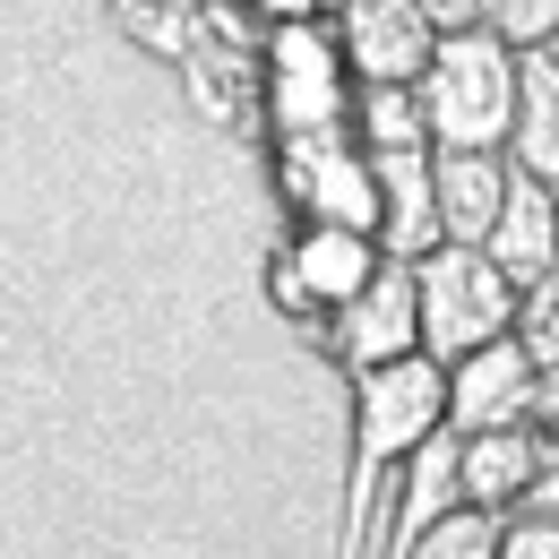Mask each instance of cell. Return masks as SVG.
Returning a JSON list of instances; mask_svg holds the SVG:
<instances>
[{"mask_svg":"<svg viewBox=\"0 0 559 559\" xmlns=\"http://www.w3.org/2000/svg\"><path fill=\"white\" fill-rule=\"evenodd\" d=\"M421 139L430 146H508V112H516V52L499 35H439L414 78Z\"/></svg>","mask_w":559,"mask_h":559,"instance_id":"1","label":"cell"},{"mask_svg":"<svg viewBox=\"0 0 559 559\" xmlns=\"http://www.w3.org/2000/svg\"><path fill=\"white\" fill-rule=\"evenodd\" d=\"M414 310H421V353L456 361V353H474L516 328V284L499 276L483 250L439 241L430 259H414Z\"/></svg>","mask_w":559,"mask_h":559,"instance_id":"2","label":"cell"},{"mask_svg":"<svg viewBox=\"0 0 559 559\" xmlns=\"http://www.w3.org/2000/svg\"><path fill=\"white\" fill-rule=\"evenodd\" d=\"M345 104H353V78H345L336 35L319 17L310 26H276L267 35V121L284 130V146L345 130Z\"/></svg>","mask_w":559,"mask_h":559,"instance_id":"3","label":"cell"},{"mask_svg":"<svg viewBox=\"0 0 559 559\" xmlns=\"http://www.w3.org/2000/svg\"><path fill=\"white\" fill-rule=\"evenodd\" d=\"M439 430H448V370L430 353H396V361L361 370V456H370V474H396Z\"/></svg>","mask_w":559,"mask_h":559,"instance_id":"4","label":"cell"},{"mask_svg":"<svg viewBox=\"0 0 559 559\" xmlns=\"http://www.w3.org/2000/svg\"><path fill=\"white\" fill-rule=\"evenodd\" d=\"M448 370V430L474 439V430H534V353L516 336H490V345L439 361Z\"/></svg>","mask_w":559,"mask_h":559,"instance_id":"5","label":"cell"},{"mask_svg":"<svg viewBox=\"0 0 559 559\" xmlns=\"http://www.w3.org/2000/svg\"><path fill=\"white\" fill-rule=\"evenodd\" d=\"M284 164H293V199H301L310 224H336V233H370L379 241V173H370L361 146H345V130L293 139Z\"/></svg>","mask_w":559,"mask_h":559,"instance_id":"6","label":"cell"},{"mask_svg":"<svg viewBox=\"0 0 559 559\" xmlns=\"http://www.w3.org/2000/svg\"><path fill=\"white\" fill-rule=\"evenodd\" d=\"M430 26L414 0H336V52L353 86H414L430 61Z\"/></svg>","mask_w":559,"mask_h":559,"instance_id":"7","label":"cell"},{"mask_svg":"<svg viewBox=\"0 0 559 559\" xmlns=\"http://www.w3.org/2000/svg\"><path fill=\"white\" fill-rule=\"evenodd\" d=\"M336 345L353 370H379L396 353H421V310H414V267L405 259H379L370 284L336 310Z\"/></svg>","mask_w":559,"mask_h":559,"instance_id":"8","label":"cell"},{"mask_svg":"<svg viewBox=\"0 0 559 559\" xmlns=\"http://www.w3.org/2000/svg\"><path fill=\"white\" fill-rule=\"evenodd\" d=\"M483 259L516 284V293L534 276H551L559 267V190L551 181H525V173L508 164V199H499V215H490V233H483Z\"/></svg>","mask_w":559,"mask_h":559,"instance_id":"9","label":"cell"},{"mask_svg":"<svg viewBox=\"0 0 559 559\" xmlns=\"http://www.w3.org/2000/svg\"><path fill=\"white\" fill-rule=\"evenodd\" d=\"M430 199H439V241L483 250L490 215L508 199V155L499 146H430Z\"/></svg>","mask_w":559,"mask_h":559,"instance_id":"10","label":"cell"},{"mask_svg":"<svg viewBox=\"0 0 559 559\" xmlns=\"http://www.w3.org/2000/svg\"><path fill=\"white\" fill-rule=\"evenodd\" d=\"M379 267V241L370 233H336V224H310L284 259V301L293 310H345L353 293Z\"/></svg>","mask_w":559,"mask_h":559,"instance_id":"11","label":"cell"},{"mask_svg":"<svg viewBox=\"0 0 559 559\" xmlns=\"http://www.w3.org/2000/svg\"><path fill=\"white\" fill-rule=\"evenodd\" d=\"M379 173V259H430L439 250V199H430V146H396L370 155Z\"/></svg>","mask_w":559,"mask_h":559,"instance_id":"12","label":"cell"},{"mask_svg":"<svg viewBox=\"0 0 559 559\" xmlns=\"http://www.w3.org/2000/svg\"><path fill=\"white\" fill-rule=\"evenodd\" d=\"M525 181L559 190V61L551 52H516V112H508V146H499Z\"/></svg>","mask_w":559,"mask_h":559,"instance_id":"13","label":"cell"},{"mask_svg":"<svg viewBox=\"0 0 559 559\" xmlns=\"http://www.w3.org/2000/svg\"><path fill=\"white\" fill-rule=\"evenodd\" d=\"M465 508V483H456V430H439V439H421L414 456L396 465V490H388V543L405 551L414 534H430L439 516H456Z\"/></svg>","mask_w":559,"mask_h":559,"instance_id":"14","label":"cell"},{"mask_svg":"<svg viewBox=\"0 0 559 559\" xmlns=\"http://www.w3.org/2000/svg\"><path fill=\"white\" fill-rule=\"evenodd\" d=\"M456 483H465V508H525V483H534V430H474L456 439Z\"/></svg>","mask_w":559,"mask_h":559,"instance_id":"15","label":"cell"},{"mask_svg":"<svg viewBox=\"0 0 559 559\" xmlns=\"http://www.w3.org/2000/svg\"><path fill=\"white\" fill-rule=\"evenodd\" d=\"M345 121L361 130V155H396V146H430V139H421V104H414V86H353Z\"/></svg>","mask_w":559,"mask_h":559,"instance_id":"16","label":"cell"},{"mask_svg":"<svg viewBox=\"0 0 559 559\" xmlns=\"http://www.w3.org/2000/svg\"><path fill=\"white\" fill-rule=\"evenodd\" d=\"M396 559H499V516H483V508H456V516H439L430 534H414Z\"/></svg>","mask_w":559,"mask_h":559,"instance_id":"17","label":"cell"},{"mask_svg":"<svg viewBox=\"0 0 559 559\" xmlns=\"http://www.w3.org/2000/svg\"><path fill=\"white\" fill-rule=\"evenodd\" d=\"M483 35H499L508 52H543L559 35V0H483Z\"/></svg>","mask_w":559,"mask_h":559,"instance_id":"18","label":"cell"},{"mask_svg":"<svg viewBox=\"0 0 559 559\" xmlns=\"http://www.w3.org/2000/svg\"><path fill=\"white\" fill-rule=\"evenodd\" d=\"M508 336L534 353V370H543V361H559V267L516 293V328H508Z\"/></svg>","mask_w":559,"mask_h":559,"instance_id":"19","label":"cell"},{"mask_svg":"<svg viewBox=\"0 0 559 559\" xmlns=\"http://www.w3.org/2000/svg\"><path fill=\"white\" fill-rule=\"evenodd\" d=\"M499 559H559V516L516 508V516L499 525Z\"/></svg>","mask_w":559,"mask_h":559,"instance_id":"20","label":"cell"},{"mask_svg":"<svg viewBox=\"0 0 559 559\" xmlns=\"http://www.w3.org/2000/svg\"><path fill=\"white\" fill-rule=\"evenodd\" d=\"M525 508H534V516H559V421L534 430V483H525Z\"/></svg>","mask_w":559,"mask_h":559,"instance_id":"21","label":"cell"},{"mask_svg":"<svg viewBox=\"0 0 559 559\" xmlns=\"http://www.w3.org/2000/svg\"><path fill=\"white\" fill-rule=\"evenodd\" d=\"M414 9H421L430 35H474L483 26V0H414Z\"/></svg>","mask_w":559,"mask_h":559,"instance_id":"22","label":"cell"},{"mask_svg":"<svg viewBox=\"0 0 559 559\" xmlns=\"http://www.w3.org/2000/svg\"><path fill=\"white\" fill-rule=\"evenodd\" d=\"M250 9H267L276 26H310V17H328L336 0H250Z\"/></svg>","mask_w":559,"mask_h":559,"instance_id":"23","label":"cell"},{"mask_svg":"<svg viewBox=\"0 0 559 559\" xmlns=\"http://www.w3.org/2000/svg\"><path fill=\"white\" fill-rule=\"evenodd\" d=\"M534 421H559V361H543V379H534Z\"/></svg>","mask_w":559,"mask_h":559,"instance_id":"24","label":"cell"},{"mask_svg":"<svg viewBox=\"0 0 559 559\" xmlns=\"http://www.w3.org/2000/svg\"><path fill=\"white\" fill-rule=\"evenodd\" d=\"M543 52H551V61H559V35H551V44H543Z\"/></svg>","mask_w":559,"mask_h":559,"instance_id":"25","label":"cell"}]
</instances>
